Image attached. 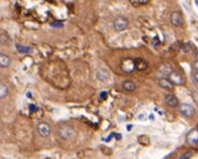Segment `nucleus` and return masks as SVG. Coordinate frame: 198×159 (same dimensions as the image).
<instances>
[{
	"label": "nucleus",
	"mask_w": 198,
	"mask_h": 159,
	"mask_svg": "<svg viewBox=\"0 0 198 159\" xmlns=\"http://www.w3.org/2000/svg\"><path fill=\"white\" fill-rule=\"evenodd\" d=\"M57 131H58L59 136L61 137L62 139H72L76 134L75 130L69 124H63L59 126Z\"/></svg>",
	"instance_id": "obj_1"
},
{
	"label": "nucleus",
	"mask_w": 198,
	"mask_h": 159,
	"mask_svg": "<svg viewBox=\"0 0 198 159\" xmlns=\"http://www.w3.org/2000/svg\"><path fill=\"white\" fill-rule=\"evenodd\" d=\"M128 27V22L124 16H117L113 20V28L116 31H123Z\"/></svg>",
	"instance_id": "obj_2"
},
{
	"label": "nucleus",
	"mask_w": 198,
	"mask_h": 159,
	"mask_svg": "<svg viewBox=\"0 0 198 159\" xmlns=\"http://www.w3.org/2000/svg\"><path fill=\"white\" fill-rule=\"evenodd\" d=\"M179 112L182 115H184L185 117L187 118H191L193 117L195 114H196V110H195V107L190 105V104H187V103H183L180 105L179 106Z\"/></svg>",
	"instance_id": "obj_3"
},
{
	"label": "nucleus",
	"mask_w": 198,
	"mask_h": 159,
	"mask_svg": "<svg viewBox=\"0 0 198 159\" xmlns=\"http://www.w3.org/2000/svg\"><path fill=\"white\" fill-rule=\"evenodd\" d=\"M169 80L173 85H182L185 81L182 73L178 71H172L169 73Z\"/></svg>",
	"instance_id": "obj_4"
},
{
	"label": "nucleus",
	"mask_w": 198,
	"mask_h": 159,
	"mask_svg": "<svg viewBox=\"0 0 198 159\" xmlns=\"http://www.w3.org/2000/svg\"><path fill=\"white\" fill-rule=\"evenodd\" d=\"M120 67L121 69L127 72V73H130V72H133L136 68H135V64H134V60L130 59V58H126V59H123L121 64H120Z\"/></svg>",
	"instance_id": "obj_5"
},
{
	"label": "nucleus",
	"mask_w": 198,
	"mask_h": 159,
	"mask_svg": "<svg viewBox=\"0 0 198 159\" xmlns=\"http://www.w3.org/2000/svg\"><path fill=\"white\" fill-rule=\"evenodd\" d=\"M37 131L41 137H48L51 134L50 125L46 122H41L37 126Z\"/></svg>",
	"instance_id": "obj_6"
},
{
	"label": "nucleus",
	"mask_w": 198,
	"mask_h": 159,
	"mask_svg": "<svg viewBox=\"0 0 198 159\" xmlns=\"http://www.w3.org/2000/svg\"><path fill=\"white\" fill-rule=\"evenodd\" d=\"M170 18H171V23L172 25H174L175 27H179L183 23V15L180 12H172Z\"/></svg>",
	"instance_id": "obj_7"
},
{
	"label": "nucleus",
	"mask_w": 198,
	"mask_h": 159,
	"mask_svg": "<svg viewBox=\"0 0 198 159\" xmlns=\"http://www.w3.org/2000/svg\"><path fill=\"white\" fill-rule=\"evenodd\" d=\"M164 102L171 107H176L179 104L178 98L173 94H166L164 97Z\"/></svg>",
	"instance_id": "obj_8"
},
{
	"label": "nucleus",
	"mask_w": 198,
	"mask_h": 159,
	"mask_svg": "<svg viewBox=\"0 0 198 159\" xmlns=\"http://www.w3.org/2000/svg\"><path fill=\"white\" fill-rule=\"evenodd\" d=\"M186 139L190 144H196L198 143V130L197 129H193L191 130L187 136H186Z\"/></svg>",
	"instance_id": "obj_9"
},
{
	"label": "nucleus",
	"mask_w": 198,
	"mask_h": 159,
	"mask_svg": "<svg viewBox=\"0 0 198 159\" xmlns=\"http://www.w3.org/2000/svg\"><path fill=\"white\" fill-rule=\"evenodd\" d=\"M134 64H135L136 70H139V71H144L148 66L146 60H145L144 58H136L134 60Z\"/></svg>",
	"instance_id": "obj_10"
},
{
	"label": "nucleus",
	"mask_w": 198,
	"mask_h": 159,
	"mask_svg": "<svg viewBox=\"0 0 198 159\" xmlns=\"http://www.w3.org/2000/svg\"><path fill=\"white\" fill-rule=\"evenodd\" d=\"M11 57L5 53H0V67L6 68L11 64Z\"/></svg>",
	"instance_id": "obj_11"
},
{
	"label": "nucleus",
	"mask_w": 198,
	"mask_h": 159,
	"mask_svg": "<svg viewBox=\"0 0 198 159\" xmlns=\"http://www.w3.org/2000/svg\"><path fill=\"white\" fill-rule=\"evenodd\" d=\"M159 85L161 86V88H163L164 90H168V91L173 90V86H174L167 78H162L159 80Z\"/></svg>",
	"instance_id": "obj_12"
},
{
	"label": "nucleus",
	"mask_w": 198,
	"mask_h": 159,
	"mask_svg": "<svg viewBox=\"0 0 198 159\" xmlns=\"http://www.w3.org/2000/svg\"><path fill=\"white\" fill-rule=\"evenodd\" d=\"M96 77L101 81H105L109 78V72L105 68H100L96 72Z\"/></svg>",
	"instance_id": "obj_13"
},
{
	"label": "nucleus",
	"mask_w": 198,
	"mask_h": 159,
	"mask_svg": "<svg viewBox=\"0 0 198 159\" xmlns=\"http://www.w3.org/2000/svg\"><path fill=\"white\" fill-rule=\"evenodd\" d=\"M122 89L126 91H134L136 90V85L131 80H125L122 82Z\"/></svg>",
	"instance_id": "obj_14"
},
{
	"label": "nucleus",
	"mask_w": 198,
	"mask_h": 159,
	"mask_svg": "<svg viewBox=\"0 0 198 159\" xmlns=\"http://www.w3.org/2000/svg\"><path fill=\"white\" fill-rule=\"evenodd\" d=\"M15 47H16L18 52L23 53V54H29L32 51V48L30 46H23L17 43V44H15Z\"/></svg>",
	"instance_id": "obj_15"
},
{
	"label": "nucleus",
	"mask_w": 198,
	"mask_h": 159,
	"mask_svg": "<svg viewBox=\"0 0 198 159\" xmlns=\"http://www.w3.org/2000/svg\"><path fill=\"white\" fill-rule=\"evenodd\" d=\"M8 91H8V87L5 84L0 82V98H5L8 95Z\"/></svg>",
	"instance_id": "obj_16"
},
{
	"label": "nucleus",
	"mask_w": 198,
	"mask_h": 159,
	"mask_svg": "<svg viewBox=\"0 0 198 159\" xmlns=\"http://www.w3.org/2000/svg\"><path fill=\"white\" fill-rule=\"evenodd\" d=\"M138 141L139 143L143 145V146H148L150 144V139H149V137L146 136V135H140L138 138Z\"/></svg>",
	"instance_id": "obj_17"
},
{
	"label": "nucleus",
	"mask_w": 198,
	"mask_h": 159,
	"mask_svg": "<svg viewBox=\"0 0 198 159\" xmlns=\"http://www.w3.org/2000/svg\"><path fill=\"white\" fill-rule=\"evenodd\" d=\"M193 151L192 150H187L186 152H184L180 157H179V158L178 159H190L192 157V156H193Z\"/></svg>",
	"instance_id": "obj_18"
},
{
	"label": "nucleus",
	"mask_w": 198,
	"mask_h": 159,
	"mask_svg": "<svg viewBox=\"0 0 198 159\" xmlns=\"http://www.w3.org/2000/svg\"><path fill=\"white\" fill-rule=\"evenodd\" d=\"M132 5H146L147 3H149V0H130L129 1Z\"/></svg>",
	"instance_id": "obj_19"
},
{
	"label": "nucleus",
	"mask_w": 198,
	"mask_h": 159,
	"mask_svg": "<svg viewBox=\"0 0 198 159\" xmlns=\"http://www.w3.org/2000/svg\"><path fill=\"white\" fill-rule=\"evenodd\" d=\"M29 109H30L31 112H35L36 110L38 109V107L37 105H33V104H30L29 105Z\"/></svg>",
	"instance_id": "obj_20"
},
{
	"label": "nucleus",
	"mask_w": 198,
	"mask_h": 159,
	"mask_svg": "<svg viewBox=\"0 0 198 159\" xmlns=\"http://www.w3.org/2000/svg\"><path fill=\"white\" fill-rule=\"evenodd\" d=\"M99 97H100L101 99H106L107 97H108V93H107V91H102V92H100Z\"/></svg>",
	"instance_id": "obj_21"
},
{
	"label": "nucleus",
	"mask_w": 198,
	"mask_h": 159,
	"mask_svg": "<svg viewBox=\"0 0 198 159\" xmlns=\"http://www.w3.org/2000/svg\"><path fill=\"white\" fill-rule=\"evenodd\" d=\"M193 70H194L195 72H198V59L194 62V65H193Z\"/></svg>",
	"instance_id": "obj_22"
},
{
	"label": "nucleus",
	"mask_w": 198,
	"mask_h": 159,
	"mask_svg": "<svg viewBox=\"0 0 198 159\" xmlns=\"http://www.w3.org/2000/svg\"><path fill=\"white\" fill-rule=\"evenodd\" d=\"M193 80L195 83L198 84V72H193Z\"/></svg>",
	"instance_id": "obj_23"
},
{
	"label": "nucleus",
	"mask_w": 198,
	"mask_h": 159,
	"mask_svg": "<svg viewBox=\"0 0 198 159\" xmlns=\"http://www.w3.org/2000/svg\"><path fill=\"white\" fill-rule=\"evenodd\" d=\"M50 25L52 27H63V23H56V22H53V23H50Z\"/></svg>",
	"instance_id": "obj_24"
},
{
	"label": "nucleus",
	"mask_w": 198,
	"mask_h": 159,
	"mask_svg": "<svg viewBox=\"0 0 198 159\" xmlns=\"http://www.w3.org/2000/svg\"><path fill=\"white\" fill-rule=\"evenodd\" d=\"M113 136H115V133H114V132H112V133H111L109 136L107 137L106 139H105V141H109L110 139H112L113 138Z\"/></svg>",
	"instance_id": "obj_25"
},
{
	"label": "nucleus",
	"mask_w": 198,
	"mask_h": 159,
	"mask_svg": "<svg viewBox=\"0 0 198 159\" xmlns=\"http://www.w3.org/2000/svg\"><path fill=\"white\" fill-rule=\"evenodd\" d=\"M132 127H133V125L132 124H128L127 125V130H128V131H130V129H131Z\"/></svg>",
	"instance_id": "obj_26"
},
{
	"label": "nucleus",
	"mask_w": 198,
	"mask_h": 159,
	"mask_svg": "<svg viewBox=\"0 0 198 159\" xmlns=\"http://www.w3.org/2000/svg\"><path fill=\"white\" fill-rule=\"evenodd\" d=\"M153 118H154V117H153V114H151V115H150V119H151V120H153Z\"/></svg>",
	"instance_id": "obj_27"
},
{
	"label": "nucleus",
	"mask_w": 198,
	"mask_h": 159,
	"mask_svg": "<svg viewBox=\"0 0 198 159\" xmlns=\"http://www.w3.org/2000/svg\"><path fill=\"white\" fill-rule=\"evenodd\" d=\"M195 3H196V5L198 6V0H196V1H195Z\"/></svg>",
	"instance_id": "obj_28"
}]
</instances>
